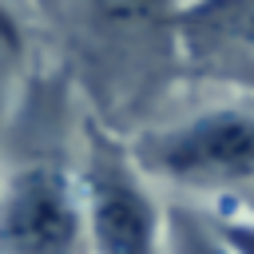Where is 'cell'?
I'll list each match as a JSON object with an SVG mask.
<instances>
[{"label": "cell", "instance_id": "obj_9", "mask_svg": "<svg viewBox=\"0 0 254 254\" xmlns=\"http://www.w3.org/2000/svg\"><path fill=\"white\" fill-rule=\"evenodd\" d=\"M214 206H226V210H234V214H242V218L254 222V187L242 190V194H234V198H226V202H214Z\"/></svg>", "mask_w": 254, "mask_h": 254}, {"label": "cell", "instance_id": "obj_1", "mask_svg": "<svg viewBox=\"0 0 254 254\" xmlns=\"http://www.w3.org/2000/svg\"><path fill=\"white\" fill-rule=\"evenodd\" d=\"M32 36L75 91L79 111L119 139L155 123L183 83L179 4H32Z\"/></svg>", "mask_w": 254, "mask_h": 254}, {"label": "cell", "instance_id": "obj_4", "mask_svg": "<svg viewBox=\"0 0 254 254\" xmlns=\"http://www.w3.org/2000/svg\"><path fill=\"white\" fill-rule=\"evenodd\" d=\"M79 198L87 254H167V206L135 167L127 139L79 115Z\"/></svg>", "mask_w": 254, "mask_h": 254}, {"label": "cell", "instance_id": "obj_3", "mask_svg": "<svg viewBox=\"0 0 254 254\" xmlns=\"http://www.w3.org/2000/svg\"><path fill=\"white\" fill-rule=\"evenodd\" d=\"M127 151L151 187L214 206L254 187V95L230 91L175 123H151Z\"/></svg>", "mask_w": 254, "mask_h": 254}, {"label": "cell", "instance_id": "obj_5", "mask_svg": "<svg viewBox=\"0 0 254 254\" xmlns=\"http://www.w3.org/2000/svg\"><path fill=\"white\" fill-rule=\"evenodd\" d=\"M183 83L254 95V0L179 4Z\"/></svg>", "mask_w": 254, "mask_h": 254}, {"label": "cell", "instance_id": "obj_2", "mask_svg": "<svg viewBox=\"0 0 254 254\" xmlns=\"http://www.w3.org/2000/svg\"><path fill=\"white\" fill-rule=\"evenodd\" d=\"M75 107L71 83L36 60L0 127V254H87Z\"/></svg>", "mask_w": 254, "mask_h": 254}, {"label": "cell", "instance_id": "obj_8", "mask_svg": "<svg viewBox=\"0 0 254 254\" xmlns=\"http://www.w3.org/2000/svg\"><path fill=\"white\" fill-rule=\"evenodd\" d=\"M210 230L218 234V242L230 250V254H254V222L226 210V206H202Z\"/></svg>", "mask_w": 254, "mask_h": 254}, {"label": "cell", "instance_id": "obj_7", "mask_svg": "<svg viewBox=\"0 0 254 254\" xmlns=\"http://www.w3.org/2000/svg\"><path fill=\"white\" fill-rule=\"evenodd\" d=\"M167 254H230L210 230L202 206L171 198L167 202Z\"/></svg>", "mask_w": 254, "mask_h": 254}, {"label": "cell", "instance_id": "obj_6", "mask_svg": "<svg viewBox=\"0 0 254 254\" xmlns=\"http://www.w3.org/2000/svg\"><path fill=\"white\" fill-rule=\"evenodd\" d=\"M36 67V36L20 8L0 4V127L8 123L28 75Z\"/></svg>", "mask_w": 254, "mask_h": 254}]
</instances>
